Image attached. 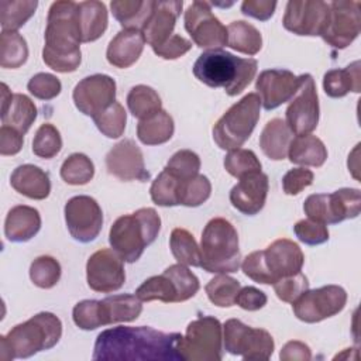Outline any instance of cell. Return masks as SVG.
Instances as JSON below:
<instances>
[{"label":"cell","mask_w":361,"mask_h":361,"mask_svg":"<svg viewBox=\"0 0 361 361\" xmlns=\"http://www.w3.org/2000/svg\"><path fill=\"white\" fill-rule=\"evenodd\" d=\"M182 334L162 333L151 327L117 326L102 331L94 343L93 360H182L178 343Z\"/></svg>","instance_id":"6da1fadb"},{"label":"cell","mask_w":361,"mask_h":361,"mask_svg":"<svg viewBox=\"0 0 361 361\" xmlns=\"http://www.w3.org/2000/svg\"><path fill=\"white\" fill-rule=\"evenodd\" d=\"M82 25L79 3L55 1L51 4L45 28L44 62L61 73L75 72L82 61L79 44Z\"/></svg>","instance_id":"7a4b0ae2"},{"label":"cell","mask_w":361,"mask_h":361,"mask_svg":"<svg viewBox=\"0 0 361 361\" xmlns=\"http://www.w3.org/2000/svg\"><path fill=\"white\" fill-rule=\"evenodd\" d=\"M254 58H238L223 49H209L199 55L193 75L210 87H223L228 96L240 94L257 73Z\"/></svg>","instance_id":"3957f363"},{"label":"cell","mask_w":361,"mask_h":361,"mask_svg":"<svg viewBox=\"0 0 361 361\" xmlns=\"http://www.w3.org/2000/svg\"><path fill=\"white\" fill-rule=\"evenodd\" d=\"M61 336V320L54 313L41 312L0 337V357L4 361L28 358L42 350L52 348Z\"/></svg>","instance_id":"277c9868"},{"label":"cell","mask_w":361,"mask_h":361,"mask_svg":"<svg viewBox=\"0 0 361 361\" xmlns=\"http://www.w3.org/2000/svg\"><path fill=\"white\" fill-rule=\"evenodd\" d=\"M305 255L300 247L288 238L271 243L265 250L248 254L241 264L243 272L252 281L274 285L281 278L300 272Z\"/></svg>","instance_id":"5b68a950"},{"label":"cell","mask_w":361,"mask_h":361,"mask_svg":"<svg viewBox=\"0 0 361 361\" xmlns=\"http://www.w3.org/2000/svg\"><path fill=\"white\" fill-rule=\"evenodd\" d=\"M161 228L155 209L142 207L131 214L120 216L111 226L109 241L111 248L126 262H135L144 248L154 243Z\"/></svg>","instance_id":"8992f818"},{"label":"cell","mask_w":361,"mask_h":361,"mask_svg":"<svg viewBox=\"0 0 361 361\" xmlns=\"http://www.w3.org/2000/svg\"><path fill=\"white\" fill-rule=\"evenodd\" d=\"M241 265L238 234L234 226L223 219H212L203 228L200 241V267L207 272H235Z\"/></svg>","instance_id":"52a82bcc"},{"label":"cell","mask_w":361,"mask_h":361,"mask_svg":"<svg viewBox=\"0 0 361 361\" xmlns=\"http://www.w3.org/2000/svg\"><path fill=\"white\" fill-rule=\"evenodd\" d=\"M261 99L257 93H248L234 103L214 124L213 140L221 149L240 148L252 134L259 118Z\"/></svg>","instance_id":"ba28073f"},{"label":"cell","mask_w":361,"mask_h":361,"mask_svg":"<svg viewBox=\"0 0 361 361\" xmlns=\"http://www.w3.org/2000/svg\"><path fill=\"white\" fill-rule=\"evenodd\" d=\"M199 290L197 276L183 264H173L168 267L161 275L145 279L135 290L141 302L161 300L183 302L193 298Z\"/></svg>","instance_id":"9c48e42d"},{"label":"cell","mask_w":361,"mask_h":361,"mask_svg":"<svg viewBox=\"0 0 361 361\" xmlns=\"http://www.w3.org/2000/svg\"><path fill=\"white\" fill-rule=\"evenodd\" d=\"M221 323L212 316H202L188 324L178 351L185 361H220L223 358Z\"/></svg>","instance_id":"30bf717a"},{"label":"cell","mask_w":361,"mask_h":361,"mask_svg":"<svg viewBox=\"0 0 361 361\" xmlns=\"http://www.w3.org/2000/svg\"><path fill=\"white\" fill-rule=\"evenodd\" d=\"M307 219L322 224H337L354 219L361 210L360 189L343 188L333 193L310 195L303 204Z\"/></svg>","instance_id":"8fae6325"},{"label":"cell","mask_w":361,"mask_h":361,"mask_svg":"<svg viewBox=\"0 0 361 361\" xmlns=\"http://www.w3.org/2000/svg\"><path fill=\"white\" fill-rule=\"evenodd\" d=\"M223 343L227 353L244 360H268L275 348L272 336L264 329H252L237 319L223 326Z\"/></svg>","instance_id":"7c38bea8"},{"label":"cell","mask_w":361,"mask_h":361,"mask_svg":"<svg viewBox=\"0 0 361 361\" xmlns=\"http://www.w3.org/2000/svg\"><path fill=\"white\" fill-rule=\"evenodd\" d=\"M347 302L345 290L338 285H326L305 290L292 303L295 316L305 323H317L341 312Z\"/></svg>","instance_id":"4fadbf2b"},{"label":"cell","mask_w":361,"mask_h":361,"mask_svg":"<svg viewBox=\"0 0 361 361\" xmlns=\"http://www.w3.org/2000/svg\"><path fill=\"white\" fill-rule=\"evenodd\" d=\"M330 11L322 38L333 48L343 49L348 47L360 34L361 28V3L360 1H331Z\"/></svg>","instance_id":"5bb4252c"},{"label":"cell","mask_w":361,"mask_h":361,"mask_svg":"<svg viewBox=\"0 0 361 361\" xmlns=\"http://www.w3.org/2000/svg\"><path fill=\"white\" fill-rule=\"evenodd\" d=\"M185 28L200 48L220 49L227 45V28L212 13L207 1H193L185 11Z\"/></svg>","instance_id":"9a60e30c"},{"label":"cell","mask_w":361,"mask_h":361,"mask_svg":"<svg viewBox=\"0 0 361 361\" xmlns=\"http://www.w3.org/2000/svg\"><path fill=\"white\" fill-rule=\"evenodd\" d=\"M65 221L71 235L80 241H93L103 226V213L99 203L90 196H75L65 204Z\"/></svg>","instance_id":"2e32d148"},{"label":"cell","mask_w":361,"mask_h":361,"mask_svg":"<svg viewBox=\"0 0 361 361\" xmlns=\"http://www.w3.org/2000/svg\"><path fill=\"white\" fill-rule=\"evenodd\" d=\"M302 85L286 109V124L296 135L312 133L319 123V100L312 75H302Z\"/></svg>","instance_id":"e0dca14e"},{"label":"cell","mask_w":361,"mask_h":361,"mask_svg":"<svg viewBox=\"0 0 361 361\" xmlns=\"http://www.w3.org/2000/svg\"><path fill=\"white\" fill-rule=\"evenodd\" d=\"M86 279L89 288L96 292L118 290L126 281L123 259L114 250L109 248L93 252L86 264Z\"/></svg>","instance_id":"ac0fdd59"},{"label":"cell","mask_w":361,"mask_h":361,"mask_svg":"<svg viewBox=\"0 0 361 361\" xmlns=\"http://www.w3.org/2000/svg\"><path fill=\"white\" fill-rule=\"evenodd\" d=\"M76 109L92 118L116 102V82L109 75L83 78L73 89Z\"/></svg>","instance_id":"d6986e66"},{"label":"cell","mask_w":361,"mask_h":361,"mask_svg":"<svg viewBox=\"0 0 361 361\" xmlns=\"http://www.w3.org/2000/svg\"><path fill=\"white\" fill-rule=\"evenodd\" d=\"M329 3L326 1H312V0H296L286 4L283 16V27L296 35L316 37L322 35L327 17H329Z\"/></svg>","instance_id":"ffe728a7"},{"label":"cell","mask_w":361,"mask_h":361,"mask_svg":"<svg viewBox=\"0 0 361 361\" xmlns=\"http://www.w3.org/2000/svg\"><path fill=\"white\" fill-rule=\"evenodd\" d=\"M303 76H296L288 69H268L259 73L255 89L265 110H274L289 102L302 85Z\"/></svg>","instance_id":"44dd1931"},{"label":"cell","mask_w":361,"mask_h":361,"mask_svg":"<svg viewBox=\"0 0 361 361\" xmlns=\"http://www.w3.org/2000/svg\"><path fill=\"white\" fill-rule=\"evenodd\" d=\"M109 173L120 180H148L149 172L145 169L144 157L140 147L133 140L117 142L106 155Z\"/></svg>","instance_id":"7402d4cb"},{"label":"cell","mask_w":361,"mask_h":361,"mask_svg":"<svg viewBox=\"0 0 361 361\" xmlns=\"http://www.w3.org/2000/svg\"><path fill=\"white\" fill-rule=\"evenodd\" d=\"M268 186V176L261 171L244 175L230 190V202L243 214L254 216L265 204Z\"/></svg>","instance_id":"603a6c76"},{"label":"cell","mask_w":361,"mask_h":361,"mask_svg":"<svg viewBox=\"0 0 361 361\" xmlns=\"http://www.w3.org/2000/svg\"><path fill=\"white\" fill-rule=\"evenodd\" d=\"M1 123L24 135L37 118V107L28 96L11 94L6 83L1 85Z\"/></svg>","instance_id":"cb8c5ba5"},{"label":"cell","mask_w":361,"mask_h":361,"mask_svg":"<svg viewBox=\"0 0 361 361\" xmlns=\"http://www.w3.org/2000/svg\"><path fill=\"white\" fill-rule=\"evenodd\" d=\"M182 6L183 3L178 0L155 1L154 11L142 28L145 42H148L151 48L162 45L172 35Z\"/></svg>","instance_id":"d4e9b609"},{"label":"cell","mask_w":361,"mask_h":361,"mask_svg":"<svg viewBox=\"0 0 361 361\" xmlns=\"http://www.w3.org/2000/svg\"><path fill=\"white\" fill-rule=\"evenodd\" d=\"M145 38L140 30H121L107 47V61L110 65L124 69L135 63L144 49Z\"/></svg>","instance_id":"484cf974"},{"label":"cell","mask_w":361,"mask_h":361,"mask_svg":"<svg viewBox=\"0 0 361 361\" xmlns=\"http://www.w3.org/2000/svg\"><path fill=\"white\" fill-rule=\"evenodd\" d=\"M141 310L142 305L137 295L121 293L97 300V316L100 326L135 320Z\"/></svg>","instance_id":"4316f807"},{"label":"cell","mask_w":361,"mask_h":361,"mask_svg":"<svg viewBox=\"0 0 361 361\" xmlns=\"http://www.w3.org/2000/svg\"><path fill=\"white\" fill-rule=\"evenodd\" d=\"M10 185L16 192L35 200L48 197L51 192L48 173L31 164L17 166L10 176Z\"/></svg>","instance_id":"83f0119b"},{"label":"cell","mask_w":361,"mask_h":361,"mask_svg":"<svg viewBox=\"0 0 361 361\" xmlns=\"http://www.w3.org/2000/svg\"><path fill=\"white\" fill-rule=\"evenodd\" d=\"M41 228V216L37 209L25 204L14 206L7 213L4 234L7 240L23 243L31 240Z\"/></svg>","instance_id":"f1b7e54d"},{"label":"cell","mask_w":361,"mask_h":361,"mask_svg":"<svg viewBox=\"0 0 361 361\" xmlns=\"http://www.w3.org/2000/svg\"><path fill=\"white\" fill-rule=\"evenodd\" d=\"M292 134L293 133L285 120L272 118L265 124L259 135V147L268 158L274 161L285 159L292 141Z\"/></svg>","instance_id":"f546056e"},{"label":"cell","mask_w":361,"mask_h":361,"mask_svg":"<svg viewBox=\"0 0 361 361\" xmlns=\"http://www.w3.org/2000/svg\"><path fill=\"white\" fill-rule=\"evenodd\" d=\"M155 7V1L147 0H114L110 3L114 18L121 24L123 30H140L145 27Z\"/></svg>","instance_id":"4dcf8cb0"},{"label":"cell","mask_w":361,"mask_h":361,"mask_svg":"<svg viewBox=\"0 0 361 361\" xmlns=\"http://www.w3.org/2000/svg\"><path fill=\"white\" fill-rule=\"evenodd\" d=\"M288 157L292 164L306 166H322L327 159L326 145L320 138L312 134H303L292 138Z\"/></svg>","instance_id":"1f68e13d"},{"label":"cell","mask_w":361,"mask_h":361,"mask_svg":"<svg viewBox=\"0 0 361 361\" xmlns=\"http://www.w3.org/2000/svg\"><path fill=\"white\" fill-rule=\"evenodd\" d=\"M360 61H354L344 69H331L323 78V87L330 97H343L348 92L358 93L361 90Z\"/></svg>","instance_id":"d6a6232c"},{"label":"cell","mask_w":361,"mask_h":361,"mask_svg":"<svg viewBox=\"0 0 361 361\" xmlns=\"http://www.w3.org/2000/svg\"><path fill=\"white\" fill-rule=\"evenodd\" d=\"M173 130L172 117L165 110H161L148 118L140 120L137 126V137L145 145H158L171 140Z\"/></svg>","instance_id":"836d02e7"},{"label":"cell","mask_w":361,"mask_h":361,"mask_svg":"<svg viewBox=\"0 0 361 361\" xmlns=\"http://www.w3.org/2000/svg\"><path fill=\"white\" fill-rule=\"evenodd\" d=\"M80 25H82V42L96 41L107 28V10L102 1H80Z\"/></svg>","instance_id":"e575fe53"},{"label":"cell","mask_w":361,"mask_h":361,"mask_svg":"<svg viewBox=\"0 0 361 361\" xmlns=\"http://www.w3.org/2000/svg\"><path fill=\"white\" fill-rule=\"evenodd\" d=\"M227 45L238 52L255 55L262 47L261 32L245 21H233L227 27Z\"/></svg>","instance_id":"d590c367"},{"label":"cell","mask_w":361,"mask_h":361,"mask_svg":"<svg viewBox=\"0 0 361 361\" xmlns=\"http://www.w3.org/2000/svg\"><path fill=\"white\" fill-rule=\"evenodd\" d=\"M127 106L130 113L140 120L148 118L162 110L161 97L152 87L145 85L131 87L127 94Z\"/></svg>","instance_id":"8d00e7d4"},{"label":"cell","mask_w":361,"mask_h":361,"mask_svg":"<svg viewBox=\"0 0 361 361\" xmlns=\"http://www.w3.org/2000/svg\"><path fill=\"white\" fill-rule=\"evenodd\" d=\"M37 6L38 3L31 0H3L0 3V23L3 31H17L31 18Z\"/></svg>","instance_id":"74e56055"},{"label":"cell","mask_w":361,"mask_h":361,"mask_svg":"<svg viewBox=\"0 0 361 361\" xmlns=\"http://www.w3.org/2000/svg\"><path fill=\"white\" fill-rule=\"evenodd\" d=\"M28 58L25 39L17 31H1L0 35V65L1 68H18Z\"/></svg>","instance_id":"f35d334b"},{"label":"cell","mask_w":361,"mask_h":361,"mask_svg":"<svg viewBox=\"0 0 361 361\" xmlns=\"http://www.w3.org/2000/svg\"><path fill=\"white\" fill-rule=\"evenodd\" d=\"M169 247L179 264L200 267V247L188 230L173 228L169 238Z\"/></svg>","instance_id":"ab89813d"},{"label":"cell","mask_w":361,"mask_h":361,"mask_svg":"<svg viewBox=\"0 0 361 361\" xmlns=\"http://www.w3.org/2000/svg\"><path fill=\"white\" fill-rule=\"evenodd\" d=\"M182 180V178H178L176 175L164 168L149 188L152 202L158 206L165 207L179 204V186Z\"/></svg>","instance_id":"60d3db41"},{"label":"cell","mask_w":361,"mask_h":361,"mask_svg":"<svg viewBox=\"0 0 361 361\" xmlns=\"http://www.w3.org/2000/svg\"><path fill=\"white\" fill-rule=\"evenodd\" d=\"M241 289V285L237 279L220 274L210 279L204 286L209 300L219 307H230L235 305V298Z\"/></svg>","instance_id":"b9f144b4"},{"label":"cell","mask_w":361,"mask_h":361,"mask_svg":"<svg viewBox=\"0 0 361 361\" xmlns=\"http://www.w3.org/2000/svg\"><path fill=\"white\" fill-rule=\"evenodd\" d=\"M94 175V166L85 154L75 152L61 166V178L69 185H86Z\"/></svg>","instance_id":"7bdbcfd3"},{"label":"cell","mask_w":361,"mask_h":361,"mask_svg":"<svg viewBox=\"0 0 361 361\" xmlns=\"http://www.w3.org/2000/svg\"><path fill=\"white\" fill-rule=\"evenodd\" d=\"M212 192L210 180L204 175H195L183 179L179 186V204L196 207L204 203Z\"/></svg>","instance_id":"ee69618b"},{"label":"cell","mask_w":361,"mask_h":361,"mask_svg":"<svg viewBox=\"0 0 361 361\" xmlns=\"http://www.w3.org/2000/svg\"><path fill=\"white\" fill-rule=\"evenodd\" d=\"M93 121L103 135L109 138H118L124 133L127 114L124 107L118 102H114L100 114L94 116Z\"/></svg>","instance_id":"f6af8a7d"},{"label":"cell","mask_w":361,"mask_h":361,"mask_svg":"<svg viewBox=\"0 0 361 361\" xmlns=\"http://www.w3.org/2000/svg\"><path fill=\"white\" fill-rule=\"evenodd\" d=\"M30 278L38 288L49 289L55 286L61 278V265L55 258L41 255L31 262Z\"/></svg>","instance_id":"bcb514c9"},{"label":"cell","mask_w":361,"mask_h":361,"mask_svg":"<svg viewBox=\"0 0 361 361\" xmlns=\"http://www.w3.org/2000/svg\"><path fill=\"white\" fill-rule=\"evenodd\" d=\"M62 148V138L58 128L49 123L42 124L32 140V152L39 158H54Z\"/></svg>","instance_id":"7dc6e473"},{"label":"cell","mask_w":361,"mask_h":361,"mask_svg":"<svg viewBox=\"0 0 361 361\" xmlns=\"http://www.w3.org/2000/svg\"><path fill=\"white\" fill-rule=\"evenodd\" d=\"M226 171L235 178H243L244 175L261 171V162L251 149H231L224 158Z\"/></svg>","instance_id":"c3c4849f"},{"label":"cell","mask_w":361,"mask_h":361,"mask_svg":"<svg viewBox=\"0 0 361 361\" xmlns=\"http://www.w3.org/2000/svg\"><path fill=\"white\" fill-rule=\"evenodd\" d=\"M165 169H168L178 178L188 179L199 173L200 158L190 149H180L171 157Z\"/></svg>","instance_id":"681fc988"},{"label":"cell","mask_w":361,"mask_h":361,"mask_svg":"<svg viewBox=\"0 0 361 361\" xmlns=\"http://www.w3.org/2000/svg\"><path fill=\"white\" fill-rule=\"evenodd\" d=\"M274 289H275L276 296L282 302L292 303L305 290L309 289V281L302 272H298L295 275H289V276H285V278H281L279 281H276L274 283Z\"/></svg>","instance_id":"f907efd6"},{"label":"cell","mask_w":361,"mask_h":361,"mask_svg":"<svg viewBox=\"0 0 361 361\" xmlns=\"http://www.w3.org/2000/svg\"><path fill=\"white\" fill-rule=\"evenodd\" d=\"M27 87L34 97L41 100H51L61 93L62 85L56 76L41 72L30 79Z\"/></svg>","instance_id":"816d5d0a"},{"label":"cell","mask_w":361,"mask_h":361,"mask_svg":"<svg viewBox=\"0 0 361 361\" xmlns=\"http://www.w3.org/2000/svg\"><path fill=\"white\" fill-rule=\"evenodd\" d=\"M293 231L296 237L307 245H319L329 240V230L326 224L317 223L310 219L299 220L293 226Z\"/></svg>","instance_id":"f5cc1de1"},{"label":"cell","mask_w":361,"mask_h":361,"mask_svg":"<svg viewBox=\"0 0 361 361\" xmlns=\"http://www.w3.org/2000/svg\"><path fill=\"white\" fill-rule=\"evenodd\" d=\"M75 324L82 330H94L100 327L97 317V300H82L79 302L72 312Z\"/></svg>","instance_id":"db71d44e"},{"label":"cell","mask_w":361,"mask_h":361,"mask_svg":"<svg viewBox=\"0 0 361 361\" xmlns=\"http://www.w3.org/2000/svg\"><path fill=\"white\" fill-rule=\"evenodd\" d=\"M313 172L305 168H293L282 178V188L286 195H298L313 183Z\"/></svg>","instance_id":"11a10c76"},{"label":"cell","mask_w":361,"mask_h":361,"mask_svg":"<svg viewBox=\"0 0 361 361\" xmlns=\"http://www.w3.org/2000/svg\"><path fill=\"white\" fill-rule=\"evenodd\" d=\"M192 48V42L186 38L172 34L162 45L152 48V51L164 59H176L185 55Z\"/></svg>","instance_id":"9f6ffc18"},{"label":"cell","mask_w":361,"mask_h":361,"mask_svg":"<svg viewBox=\"0 0 361 361\" xmlns=\"http://www.w3.org/2000/svg\"><path fill=\"white\" fill-rule=\"evenodd\" d=\"M235 303L244 310H258L267 305V295L254 286H245L240 289Z\"/></svg>","instance_id":"6f0895ef"},{"label":"cell","mask_w":361,"mask_h":361,"mask_svg":"<svg viewBox=\"0 0 361 361\" xmlns=\"http://www.w3.org/2000/svg\"><path fill=\"white\" fill-rule=\"evenodd\" d=\"M276 8V1H267V0H245L241 4V11L245 16L254 17L261 21H267L272 17Z\"/></svg>","instance_id":"680465c9"},{"label":"cell","mask_w":361,"mask_h":361,"mask_svg":"<svg viewBox=\"0 0 361 361\" xmlns=\"http://www.w3.org/2000/svg\"><path fill=\"white\" fill-rule=\"evenodd\" d=\"M23 147V134L11 127L1 126L0 128V154L16 155Z\"/></svg>","instance_id":"91938a15"},{"label":"cell","mask_w":361,"mask_h":361,"mask_svg":"<svg viewBox=\"0 0 361 361\" xmlns=\"http://www.w3.org/2000/svg\"><path fill=\"white\" fill-rule=\"evenodd\" d=\"M279 358L282 361H309L312 358V353L307 344L295 340L283 345Z\"/></svg>","instance_id":"94428289"}]
</instances>
